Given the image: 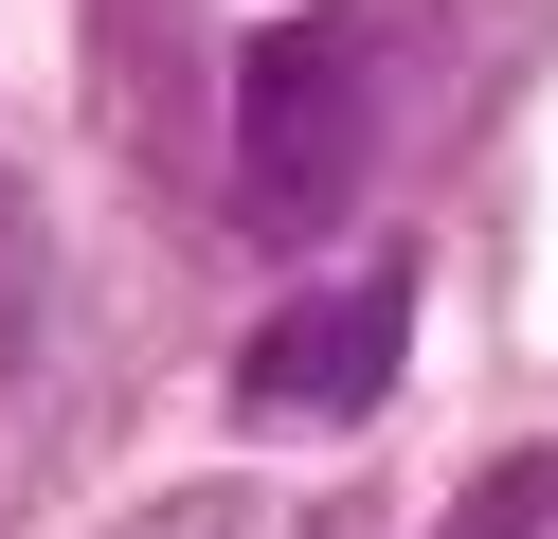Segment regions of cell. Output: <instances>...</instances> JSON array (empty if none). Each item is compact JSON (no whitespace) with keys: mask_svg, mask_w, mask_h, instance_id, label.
<instances>
[{"mask_svg":"<svg viewBox=\"0 0 558 539\" xmlns=\"http://www.w3.org/2000/svg\"><path fill=\"white\" fill-rule=\"evenodd\" d=\"M126 539H325V522H306L289 486H162Z\"/></svg>","mask_w":558,"mask_h":539,"instance_id":"3957f363","label":"cell"},{"mask_svg":"<svg viewBox=\"0 0 558 539\" xmlns=\"http://www.w3.org/2000/svg\"><path fill=\"white\" fill-rule=\"evenodd\" d=\"M541 522H558V450H505V467H486V503H469L450 539H541Z\"/></svg>","mask_w":558,"mask_h":539,"instance_id":"277c9868","label":"cell"},{"mask_svg":"<svg viewBox=\"0 0 558 539\" xmlns=\"http://www.w3.org/2000/svg\"><path fill=\"white\" fill-rule=\"evenodd\" d=\"M397 342H414V252H361V270L289 287V306L234 342V414L270 431H361L397 395Z\"/></svg>","mask_w":558,"mask_h":539,"instance_id":"7a4b0ae2","label":"cell"},{"mask_svg":"<svg viewBox=\"0 0 558 539\" xmlns=\"http://www.w3.org/2000/svg\"><path fill=\"white\" fill-rule=\"evenodd\" d=\"M361 162H378V0H306L234 54V216L306 234L361 198Z\"/></svg>","mask_w":558,"mask_h":539,"instance_id":"6da1fadb","label":"cell"}]
</instances>
